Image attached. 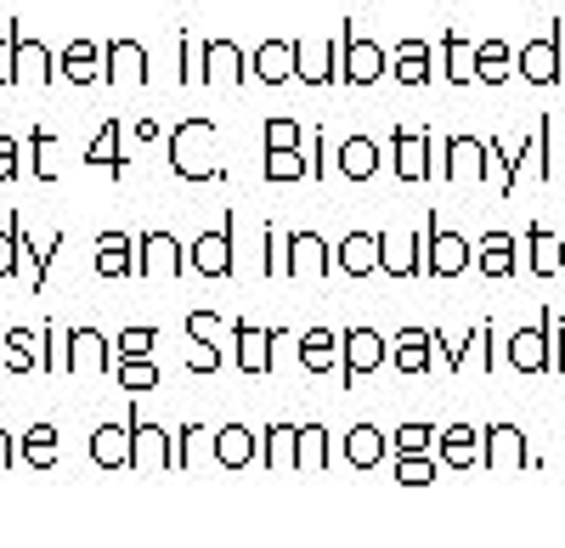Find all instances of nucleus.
<instances>
[{
    "label": "nucleus",
    "mask_w": 565,
    "mask_h": 548,
    "mask_svg": "<svg viewBox=\"0 0 565 548\" xmlns=\"http://www.w3.org/2000/svg\"><path fill=\"white\" fill-rule=\"evenodd\" d=\"M0 271H12V238H0Z\"/></svg>",
    "instance_id": "nucleus-33"
},
{
    "label": "nucleus",
    "mask_w": 565,
    "mask_h": 548,
    "mask_svg": "<svg viewBox=\"0 0 565 548\" xmlns=\"http://www.w3.org/2000/svg\"><path fill=\"white\" fill-rule=\"evenodd\" d=\"M199 266H204V271L232 266V244H226V238H204V244H199Z\"/></svg>",
    "instance_id": "nucleus-6"
},
{
    "label": "nucleus",
    "mask_w": 565,
    "mask_h": 548,
    "mask_svg": "<svg viewBox=\"0 0 565 548\" xmlns=\"http://www.w3.org/2000/svg\"><path fill=\"white\" fill-rule=\"evenodd\" d=\"M79 340V362H103V345H97V334H74Z\"/></svg>",
    "instance_id": "nucleus-28"
},
{
    "label": "nucleus",
    "mask_w": 565,
    "mask_h": 548,
    "mask_svg": "<svg viewBox=\"0 0 565 548\" xmlns=\"http://www.w3.org/2000/svg\"><path fill=\"white\" fill-rule=\"evenodd\" d=\"M396 74H402V79H424V45H407L402 63H396Z\"/></svg>",
    "instance_id": "nucleus-18"
},
{
    "label": "nucleus",
    "mask_w": 565,
    "mask_h": 548,
    "mask_svg": "<svg viewBox=\"0 0 565 548\" xmlns=\"http://www.w3.org/2000/svg\"><path fill=\"white\" fill-rule=\"evenodd\" d=\"M97 266L108 271V278H119V271L130 266V255H125V238H103V255H97Z\"/></svg>",
    "instance_id": "nucleus-9"
},
{
    "label": "nucleus",
    "mask_w": 565,
    "mask_h": 548,
    "mask_svg": "<svg viewBox=\"0 0 565 548\" xmlns=\"http://www.w3.org/2000/svg\"><path fill=\"white\" fill-rule=\"evenodd\" d=\"M141 271H175V244L170 238H148V260Z\"/></svg>",
    "instance_id": "nucleus-4"
},
{
    "label": "nucleus",
    "mask_w": 565,
    "mask_h": 548,
    "mask_svg": "<svg viewBox=\"0 0 565 548\" xmlns=\"http://www.w3.org/2000/svg\"><path fill=\"white\" fill-rule=\"evenodd\" d=\"M289 57H295V45H266V52H260V74L282 79V74H289Z\"/></svg>",
    "instance_id": "nucleus-5"
},
{
    "label": "nucleus",
    "mask_w": 565,
    "mask_h": 548,
    "mask_svg": "<svg viewBox=\"0 0 565 548\" xmlns=\"http://www.w3.org/2000/svg\"><path fill=\"white\" fill-rule=\"evenodd\" d=\"M97 459H103V464H125V436H119V425L97 441Z\"/></svg>",
    "instance_id": "nucleus-15"
},
{
    "label": "nucleus",
    "mask_w": 565,
    "mask_h": 548,
    "mask_svg": "<svg viewBox=\"0 0 565 548\" xmlns=\"http://www.w3.org/2000/svg\"><path fill=\"white\" fill-rule=\"evenodd\" d=\"M373 249H380L373 238H351V244H345V266H351V271H367V266H373Z\"/></svg>",
    "instance_id": "nucleus-12"
},
{
    "label": "nucleus",
    "mask_w": 565,
    "mask_h": 548,
    "mask_svg": "<svg viewBox=\"0 0 565 548\" xmlns=\"http://www.w3.org/2000/svg\"><path fill=\"white\" fill-rule=\"evenodd\" d=\"M481 74L498 79V74H503V52H481Z\"/></svg>",
    "instance_id": "nucleus-31"
},
{
    "label": "nucleus",
    "mask_w": 565,
    "mask_h": 548,
    "mask_svg": "<svg viewBox=\"0 0 565 548\" xmlns=\"http://www.w3.org/2000/svg\"><path fill=\"white\" fill-rule=\"evenodd\" d=\"M266 170H271V175H300V170H306V164H300V159H295V153H289V148H277V153H271V159H266Z\"/></svg>",
    "instance_id": "nucleus-22"
},
{
    "label": "nucleus",
    "mask_w": 565,
    "mask_h": 548,
    "mask_svg": "<svg viewBox=\"0 0 565 548\" xmlns=\"http://www.w3.org/2000/svg\"><path fill=\"white\" fill-rule=\"evenodd\" d=\"M458 266H463V244H458V238H452V244L441 238V244H436V271H458Z\"/></svg>",
    "instance_id": "nucleus-17"
},
{
    "label": "nucleus",
    "mask_w": 565,
    "mask_h": 548,
    "mask_svg": "<svg viewBox=\"0 0 565 548\" xmlns=\"http://www.w3.org/2000/svg\"><path fill=\"white\" fill-rule=\"evenodd\" d=\"M210 136H215V130H210L204 119H193V125H186V130L175 136V170H186V175H210V170H215V164L204 159Z\"/></svg>",
    "instance_id": "nucleus-1"
},
{
    "label": "nucleus",
    "mask_w": 565,
    "mask_h": 548,
    "mask_svg": "<svg viewBox=\"0 0 565 548\" xmlns=\"http://www.w3.org/2000/svg\"><path fill=\"white\" fill-rule=\"evenodd\" d=\"M367 368H380V340L362 329V334H351V374H367Z\"/></svg>",
    "instance_id": "nucleus-2"
},
{
    "label": "nucleus",
    "mask_w": 565,
    "mask_h": 548,
    "mask_svg": "<svg viewBox=\"0 0 565 548\" xmlns=\"http://www.w3.org/2000/svg\"><path fill=\"white\" fill-rule=\"evenodd\" d=\"M125 385H130V390H148V385H153V368H130Z\"/></svg>",
    "instance_id": "nucleus-30"
},
{
    "label": "nucleus",
    "mask_w": 565,
    "mask_h": 548,
    "mask_svg": "<svg viewBox=\"0 0 565 548\" xmlns=\"http://www.w3.org/2000/svg\"><path fill=\"white\" fill-rule=\"evenodd\" d=\"M210 68H215L221 79H232V74H238V52H232V45H215V52H210Z\"/></svg>",
    "instance_id": "nucleus-19"
},
{
    "label": "nucleus",
    "mask_w": 565,
    "mask_h": 548,
    "mask_svg": "<svg viewBox=\"0 0 565 548\" xmlns=\"http://www.w3.org/2000/svg\"><path fill=\"white\" fill-rule=\"evenodd\" d=\"M430 334H402V351H396V362L402 368H424V362H430V345H424Z\"/></svg>",
    "instance_id": "nucleus-3"
},
{
    "label": "nucleus",
    "mask_w": 565,
    "mask_h": 548,
    "mask_svg": "<svg viewBox=\"0 0 565 548\" xmlns=\"http://www.w3.org/2000/svg\"><path fill=\"white\" fill-rule=\"evenodd\" d=\"M68 74L90 79V74H97V52H85V45H74V52H68Z\"/></svg>",
    "instance_id": "nucleus-20"
},
{
    "label": "nucleus",
    "mask_w": 565,
    "mask_h": 548,
    "mask_svg": "<svg viewBox=\"0 0 565 548\" xmlns=\"http://www.w3.org/2000/svg\"><path fill=\"white\" fill-rule=\"evenodd\" d=\"M244 368H266V351H260V334H244Z\"/></svg>",
    "instance_id": "nucleus-24"
},
{
    "label": "nucleus",
    "mask_w": 565,
    "mask_h": 548,
    "mask_svg": "<svg viewBox=\"0 0 565 548\" xmlns=\"http://www.w3.org/2000/svg\"><path fill=\"white\" fill-rule=\"evenodd\" d=\"M402 481H413V486H424V481H430V464H418V459H413V464H402Z\"/></svg>",
    "instance_id": "nucleus-29"
},
{
    "label": "nucleus",
    "mask_w": 565,
    "mask_h": 548,
    "mask_svg": "<svg viewBox=\"0 0 565 548\" xmlns=\"http://www.w3.org/2000/svg\"><path fill=\"white\" fill-rule=\"evenodd\" d=\"M221 459H226V464H244V459H249L244 430H226V436H221Z\"/></svg>",
    "instance_id": "nucleus-14"
},
{
    "label": "nucleus",
    "mask_w": 565,
    "mask_h": 548,
    "mask_svg": "<svg viewBox=\"0 0 565 548\" xmlns=\"http://www.w3.org/2000/svg\"><path fill=\"white\" fill-rule=\"evenodd\" d=\"M487 271H509V238H492L487 244Z\"/></svg>",
    "instance_id": "nucleus-23"
},
{
    "label": "nucleus",
    "mask_w": 565,
    "mask_h": 548,
    "mask_svg": "<svg viewBox=\"0 0 565 548\" xmlns=\"http://www.w3.org/2000/svg\"><path fill=\"white\" fill-rule=\"evenodd\" d=\"M380 74V52H373V45H356L351 52V79H373Z\"/></svg>",
    "instance_id": "nucleus-11"
},
{
    "label": "nucleus",
    "mask_w": 565,
    "mask_h": 548,
    "mask_svg": "<svg viewBox=\"0 0 565 548\" xmlns=\"http://www.w3.org/2000/svg\"><path fill=\"white\" fill-rule=\"evenodd\" d=\"M266 142H277V148H289V142H295V125H289V119H277V125L266 130Z\"/></svg>",
    "instance_id": "nucleus-27"
},
{
    "label": "nucleus",
    "mask_w": 565,
    "mask_h": 548,
    "mask_svg": "<svg viewBox=\"0 0 565 548\" xmlns=\"http://www.w3.org/2000/svg\"><path fill=\"white\" fill-rule=\"evenodd\" d=\"M345 170H351V175H367V170H373V148H367V142H351V148H345Z\"/></svg>",
    "instance_id": "nucleus-16"
},
{
    "label": "nucleus",
    "mask_w": 565,
    "mask_h": 548,
    "mask_svg": "<svg viewBox=\"0 0 565 548\" xmlns=\"http://www.w3.org/2000/svg\"><path fill=\"white\" fill-rule=\"evenodd\" d=\"M306 368H328V362H334V340H328V334H306Z\"/></svg>",
    "instance_id": "nucleus-8"
},
{
    "label": "nucleus",
    "mask_w": 565,
    "mask_h": 548,
    "mask_svg": "<svg viewBox=\"0 0 565 548\" xmlns=\"http://www.w3.org/2000/svg\"><path fill=\"white\" fill-rule=\"evenodd\" d=\"M526 74L532 79H554V45H532V52H526Z\"/></svg>",
    "instance_id": "nucleus-10"
},
{
    "label": "nucleus",
    "mask_w": 565,
    "mask_h": 548,
    "mask_svg": "<svg viewBox=\"0 0 565 548\" xmlns=\"http://www.w3.org/2000/svg\"><path fill=\"white\" fill-rule=\"evenodd\" d=\"M402 175H424V142L418 136H402Z\"/></svg>",
    "instance_id": "nucleus-13"
},
{
    "label": "nucleus",
    "mask_w": 565,
    "mask_h": 548,
    "mask_svg": "<svg viewBox=\"0 0 565 548\" xmlns=\"http://www.w3.org/2000/svg\"><path fill=\"white\" fill-rule=\"evenodd\" d=\"M29 459H34V464H45V459H52V425H40V430L29 436Z\"/></svg>",
    "instance_id": "nucleus-21"
},
{
    "label": "nucleus",
    "mask_w": 565,
    "mask_h": 548,
    "mask_svg": "<svg viewBox=\"0 0 565 548\" xmlns=\"http://www.w3.org/2000/svg\"><path fill=\"white\" fill-rule=\"evenodd\" d=\"M514 362H521V368H537V334H521V345H514Z\"/></svg>",
    "instance_id": "nucleus-25"
},
{
    "label": "nucleus",
    "mask_w": 565,
    "mask_h": 548,
    "mask_svg": "<svg viewBox=\"0 0 565 548\" xmlns=\"http://www.w3.org/2000/svg\"><path fill=\"white\" fill-rule=\"evenodd\" d=\"M12 159H18V148H12V142H0V175H12Z\"/></svg>",
    "instance_id": "nucleus-32"
},
{
    "label": "nucleus",
    "mask_w": 565,
    "mask_h": 548,
    "mask_svg": "<svg viewBox=\"0 0 565 548\" xmlns=\"http://www.w3.org/2000/svg\"><path fill=\"white\" fill-rule=\"evenodd\" d=\"M373 459H380V436H373L367 425L351 430V464H373Z\"/></svg>",
    "instance_id": "nucleus-7"
},
{
    "label": "nucleus",
    "mask_w": 565,
    "mask_h": 548,
    "mask_svg": "<svg viewBox=\"0 0 565 548\" xmlns=\"http://www.w3.org/2000/svg\"><path fill=\"white\" fill-rule=\"evenodd\" d=\"M148 345H153V329H130V334H125V351H130V356H141Z\"/></svg>",
    "instance_id": "nucleus-26"
}]
</instances>
